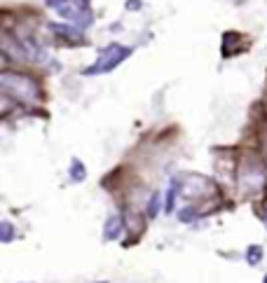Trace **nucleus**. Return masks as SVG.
Here are the masks:
<instances>
[{"label": "nucleus", "mask_w": 267, "mask_h": 283, "mask_svg": "<svg viewBox=\"0 0 267 283\" xmlns=\"http://www.w3.org/2000/svg\"><path fill=\"white\" fill-rule=\"evenodd\" d=\"M174 185H176L178 192L185 197V199H190V202L206 199V197H211L216 192L214 180L202 176V173H183V176L174 178Z\"/></svg>", "instance_id": "obj_4"}, {"label": "nucleus", "mask_w": 267, "mask_h": 283, "mask_svg": "<svg viewBox=\"0 0 267 283\" xmlns=\"http://www.w3.org/2000/svg\"><path fill=\"white\" fill-rule=\"evenodd\" d=\"M260 145H263V160L267 162V129L263 131V136H260Z\"/></svg>", "instance_id": "obj_15"}, {"label": "nucleus", "mask_w": 267, "mask_h": 283, "mask_svg": "<svg viewBox=\"0 0 267 283\" xmlns=\"http://www.w3.org/2000/svg\"><path fill=\"white\" fill-rule=\"evenodd\" d=\"M180 195L178 192V187L171 183L169 190H167V195H164V213H174L176 211V197Z\"/></svg>", "instance_id": "obj_11"}, {"label": "nucleus", "mask_w": 267, "mask_h": 283, "mask_svg": "<svg viewBox=\"0 0 267 283\" xmlns=\"http://www.w3.org/2000/svg\"><path fill=\"white\" fill-rule=\"evenodd\" d=\"M0 89L2 94L12 96L14 101H24V103H36L40 98V87L31 75L17 71H2L0 73Z\"/></svg>", "instance_id": "obj_2"}, {"label": "nucleus", "mask_w": 267, "mask_h": 283, "mask_svg": "<svg viewBox=\"0 0 267 283\" xmlns=\"http://www.w3.org/2000/svg\"><path fill=\"white\" fill-rule=\"evenodd\" d=\"M122 230H125L122 215H110L106 220V225H103V241H117Z\"/></svg>", "instance_id": "obj_6"}, {"label": "nucleus", "mask_w": 267, "mask_h": 283, "mask_svg": "<svg viewBox=\"0 0 267 283\" xmlns=\"http://www.w3.org/2000/svg\"><path fill=\"white\" fill-rule=\"evenodd\" d=\"M267 185V162L258 152H244L237 164V190L241 197H256Z\"/></svg>", "instance_id": "obj_1"}, {"label": "nucleus", "mask_w": 267, "mask_h": 283, "mask_svg": "<svg viewBox=\"0 0 267 283\" xmlns=\"http://www.w3.org/2000/svg\"><path fill=\"white\" fill-rule=\"evenodd\" d=\"M49 28H52L56 36H61V38H68V40H85V36H82V28L80 26H66V24H49Z\"/></svg>", "instance_id": "obj_7"}, {"label": "nucleus", "mask_w": 267, "mask_h": 283, "mask_svg": "<svg viewBox=\"0 0 267 283\" xmlns=\"http://www.w3.org/2000/svg\"><path fill=\"white\" fill-rule=\"evenodd\" d=\"M263 283H267V274H265V279H263Z\"/></svg>", "instance_id": "obj_16"}, {"label": "nucleus", "mask_w": 267, "mask_h": 283, "mask_svg": "<svg viewBox=\"0 0 267 283\" xmlns=\"http://www.w3.org/2000/svg\"><path fill=\"white\" fill-rule=\"evenodd\" d=\"M101 283H106V281H101Z\"/></svg>", "instance_id": "obj_17"}, {"label": "nucleus", "mask_w": 267, "mask_h": 283, "mask_svg": "<svg viewBox=\"0 0 267 283\" xmlns=\"http://www.w3.org/2000/svg\"><path fill=\"white\" fill-rule=\"evenodd\" d=\"M132 47H127V44H120V42H110L108 47H103L101 52H98V59L96 63H91L89 68L82 71V75H101V73H110L115 71L117 66L122 61H127L129 56H132Z\"/></svg>", "instance_id": "obj_3"}, {"label": "nucleus", "mask_w": 267, "mask_h": 283, "mask_svg": "<svg viewBox=\"0 0 267 283\" xmlns=\"http://www.w3.org/2000/svg\"><path fill=\"white\" fill-rule=\"evenodd\" d=\"M160 206H162V195L160 192H152L150 199H148V206H145V215L148 218H157V213H160Z\"/></svg>", "instance_id": "obj_10"}, {"label": "nucleus", "mask_w": 267, "mask_h": 283, "mask_svg": "<svg viewBox=\"0 0 267 283\" xmlns=\"http://www.w3.org/2000/svg\"><path fill=\"white\" fill-rule=\"evenodd\" d=\"M195 218H197V208H195V206H185L183 211L178 213V220H180V222H192Z\"/></svg>", "instance_id": "obj_13"}, {"label": "nucleus", "mask_w": 267, "mask_h": 283, "mask_svg": "<svg viewBox=\"0 0 267 283\" xmlns=\"http://www.w3.org/2000/svg\"><path fill=\"white\" fill-rule=\"evenodd\" d=\"M263 257H265V250H263V246H258V243H251V246L246 248V265H249V267H258L260 262H263Z\"/></svg>", "instance_id": "obj_9"}, {"label": "nucleus", "mask_w": 267, "mask_h": 283, "mask_svg": "<svg viewBox=\"0 0 267 283\" xmlns=\"http://www.w3.org/2000/svg\"><path fill=\"white\" fill-rule=\"evenodd\" d=\"M0 52L5 59H14V61H28V54H26V47L19 38H12L5 31L2 38H0Z\"/></svg>", "instance_id": "obj_5"}, {"label": "nucleus", "mask_w": 267, "mask_h": 283, "mask_svg": "<svg viewBox=\"0 0 267 283\" xmlns=\"http://www.w3.org/2000/svg\"><path fill=\"white\" fill-rule=\"evenodd\" d=\"M68 178H71L73 183H82V180L87 178V168H85L82 160H78V157H73V160H71V166H68Z\"/></svg>", "instance_id": "obj_8"}, {"label": "nucleus", "mask_w": 267, "mask_h": 283, "mask_svg": "<svg viewBox=\"0 0 267 283\" xmlns=\"http://www.w3.org/2000/svg\"><path fill=\"white\" fill-rule=\"evenodd\" d=\"M125 7L129 9V12H136V9H141V7H143V2H141V0H127Z\"/></svg>", "instance_id": "obj_14"}, {"label": "nucleus", "mask_w": 267, "mask_h": 283, "mask_svg": "<svg viewBox=\"0 0 267 283\" xmlns=\"http://www.w3.org/2000/svg\"><path fill=\"white\" fill-rule=\"evenodd\" d=\"M14 239V225L9 220H2L0 222V243H9Z\"/></svg>", "instance_id": "obj_12"}]
</instances>
